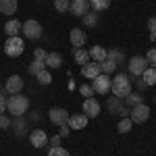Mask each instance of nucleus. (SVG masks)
Segmentation results:
<instances>
[{
	"instance_id": "c756f323",
	"label": "nucleus",
	"mask_w": 156,
	"mask_h": 156,
	"mask_svg": "<svg viewBox=\"0 0 156 156\" xmlns=\"http://www.w3.org/2000/svg\"><path fill=\"white\" fill-rule=\"evenodd\" d=\"M125 102H127L129 106H135V104H142L144 98H142V94H129V96L125 98Z\"/></svg>"
},
{
	"instance_id": "423d86ee",
	"label": "nucleus",
	"mask_w": 156,
	"mask_h": 156,
	"mask_svg": "<svg viewBox=\"0 0 156 156\" xmlns=\"http://www.w3.org/2000/svg\"><path fill=\"white\" fill-rule=\"evenodd\" d=\"M110 85H112V77L104 73H100L96 79H92V90H94V94H100V96H106L110 92Z\"/></svg>"
},
{
	"instance_id": "1a4fd4ad",
	"label": "nucleus",
	"mask_w": 156,
	"mask_h": 156,
	"mask_svg": "<svg viewBox=\"0 0 156 156\" xmlns=\"http://www.w3.org/2000/svg\"><path fill=\"white\" fill-rule=\"evenodd\" d=\"M127 67H129L131 75H142L148 69V60H146V56H133V58H129Z\"/></svg>"
},
{
	"instance_id": "ea45409f",
	"label": "nucleus",
	"mask_w": 156,
	"mask_h": 156,
	"mask_svg": "<svg viewBox=\"0 0 156 156\" xmlns=\"http://www.w3.org/2000/svg\"><path fill=\"white\" fill-rule=\"evenodd\" d=\"M50 142H52V146H58V144H60V135H54Z\"/></svg>"
},
{
	"instance_id": "6e6552de",
	"label": "nucleus",
	"mask_w": 156,
	"mask_h": 156,
	"mask_svg": "<svg viewBox=\"0 0 156 156\" xmlns=\"http://www.w3.org/2000/svg\"><path fill=\"white\" fill-rule=\"evenodd\" d=\"M69 112L65 110V108H60V106H54V108H50V112H48V119H50V123H54V125H65L67 121H69Z\"/></svg>"
},
{
	"instance_id": "7c9ffc66",
	"label": "nucleus",
	"mask_w": 156,
	"mask_h": 156,
	"mask_svg": "<svg viewBox=\"0 0 156 156\" xmlns=\"http://www.w3.org/2000/svg\"><path fill=\"white\" fill-rule=\"evenodd\" d=\"M48 156H71L62 146H52L50 148V152H48Z\"/></svg>"
},
{
	"instance_id": "cd10ccee",
	"label": "nucleus",
	"mask_w": 156,
	"mask_h": 156,
	"mask_svg": "<svg viewBox=\"0 0 156 156\" xmlns=\"http://www.w3.org/2000/svg\"><path fill=\"white\" fill-rule=\"evenodd\" d=\"M106 58H110V60H115L117 65H119L121 60L125 58V54L121 52V50H106Z\"/></svg>"
},
{
	"instance_id": "f03ea898",
	"label": "nucleus",
	"mask_w": 156,
	"mask_h": 156,
	"mask_svg": "<svg viewBox=\"0 0 156 156\" xmlns=\"http://www.w3.org/2000/svg\"><path fill=\"white\" fill-rule=\"evenodd\" d=\"M29 110V98L21 96V94H11L6 98V112H11L12 117H23Z\"/></svg>"
},
{
	"instance_id": "2eb2a0df",
	"label": "nucleus",
	"mask_w": 156,
	"mask_h": 156,
	"mask_svg": "<svg viewBox=\"0 0 156 156\" xmlns=\"http://www.w3.org/2000/svg\"><path fill=\"white\" fill-rule=\"evenodd\" d=\"M87 121H90V119L85 117L83 112H77V115H71L67 123H69L71 129H85V127H87Z\"/></svg>"
},
{
	"instance_id": "393cba45",
	"label": "nucleus",
	"mask_w": 156,
	"mask_h": 156,
	"mask_svg": "<svg viewBox=\"0 0 156 156\" xmlns=\"http://www.w3.org/2000/svg\"><path fill=\"white\" fill-rule=\"evenodd\" d=\"M46 69V65H44V60H37V58H34L31 62H29V73L31 75H37V73H42Z\"/></svg>"
},
{
	"instance_id": "2f4dec72",
	"label": "nucleus",
	"mask_w": 156,
	"mask_h": 156,
	"mask_svg": "<svg viewBox=\"0 0 156 156\" xmlns=\"http://www.w3.org/2000/svg\"><path fill=\"white\" fill-rule=\"evenodd\" d=\"M148 31H150V40L156 42V17H150L148 19Z\"/></svg>"
},
{
	"instance_id": "9b49d317",
	"label": "nucleus",
	"mask_w": 156,
	"mask_h": 156,
	"mask_svg": "<svg viewBox=\"0 0 156 156\" xmlns=\"http://www.w3.org/2000/svg\"><path fill=\"white\" fill-rule=\"evenodd\" d=\"M29 142L34 148H44V146H48V135L44 129H34L29 133Z\"/></svg>"
},
{
	"instance_id": "f257e3e1",
	"label": "nucleus",
	"mask_w": 156,
	"mask_h": 156,
	"mask_svg": "<svg viewBox=\"0 0 156 156\" xmlns=\"http://www.w3.org/2000/svg\"><path fill=\"white\" fill-rule=\"evenodd\" d=\"M110 92L112 96L125 100V98L131 94V79L127 73H117V77H112V85H110Z\"/></svg>"
},
{
	"instance_id": "a211bd4d",
	"label": "nucleus",
	"mask_w": 156,
	"mask_h": 156,
	"mask_svg": "<svg viewBox=\"0 0 156 156\" xmlns=\"http://www.w3.org/2000/svg\"><path fill=\"white\" fill-rule=\"evenodd\" d=\"M21 27H23L21 21L11 19V21H6V25H4V31H6V36H9V37H15V36H19V34H21Z\"/></svg>"
},
{
	"instance_id": "39448f33",
	"label": "nucleus",
	"mask_w": 156,
	"mask_h": 156,
	"mask_svg": "<svg viewBox=\"0 0 156 156\" xmlns=\"http://www.w3.org/2000/svg\"><path fill=\"white\" fill-rule=\"evenodd\" d=\"M129 119H131V123H135V125H142V123H146V121L150 119V106L148 104H135V106H131V110H129Z\"/></svg>"
},
{
	"instance_id": "c9c22d12",
	"label": "nucleus",
	"mask_w": 156,
	"mask_h": 156,
	"mask_svg": "<svg viewBox=\"0 0 156 156\" xmlns=\"http://www.w3.org/2000/svg\"><path fill=\"white\" fill-rule=\"evenodd\" d=\"M69 133H71V127H69L67 123H65V125H60V131H58V135H60V137H67Z\"/></svg>"
},
{
	"instance_id": "9d476101",
	"label": "nucleus",
	"mask_w": 156,
	"mask_h": 156,
	"mask_svg": "<svg viewBox=\"0 0 156 156\" xmlns=\"http://www.w3.org/2000/svg\"><path fill=\"white\" fill-rule=\"evenodd\" d=\"M69 40H71L73 48H83V44L87 42V34H85L81 27H75V29H71V34H69Z\"/></svg>"
},
{
	"instance_id": "58836bf2",
	"label": "nucleus",
	"mask_w": 156,
	"mask_h": 156,
	"mask_svg": "<svg viewBox=\"0 0 156 156\" xmlns=\"http://www.w3.org/2000/svg\"><path fill=\"white\" fill-rule=\"evenodd\" d=\"M119 115H121V117H127V115H129V108H127V106H121L119 108Z\"/></svg>"
},
{
	"instance_id": "e433bc0d",
	"label": "nucleus",
	"mask_w": 156,
	"mask_h": 156,
	"mask_svg": "<svg viewBox=\"0 0 156 156\" xmlns=\"http://www.w3.org/2000/svg\"><path fill=\"white\" fill-rule=\"evenodd\" d=\"M11 125V121H9V117H4V115H0V129H6Z\"/></svg>"
},
{
	"instance_id": "c85d7f7f",
	"label": "nucleus",
	"mask_w": 156,
	"mask_h": 156,
	"mask_svg": "<svg viewBox=\"0 0 156 156\" xmlns=\"http://www.w3.org/2000/svg\"><path fill=\"white\" fill-rule=\"evenodd\" d=\"M71 6V0H54V9L58 12H67Z\"/></svg>"
},
{
	"instance_id": "20e7f679",
	"label": "nucleus",
	"mask_w": 156,
	"mask_h": 156,
	"mask_svg": "<svg viewBox=\"0 0 156 156\" xmlns=\"http://www.w3.org/2000/svg\"><path fill=\"white\" fill-rule=\"evenodd\" d=\"M21 34H23L27 40H40L42 34H44V29H42V23L36 21V19H27L21 27Z\"/></svg>"
},
{
	"instance_id": "4c0bfd02",
	"label": "nucleus",
	"mask_w": 156,
	"mask_h": 156,
	"mask_svg": "<svg viewBox=\"0 0 156 156\" xmlns=\"http://www.w3.org/2000/svg\"><path fill=\"white\" fill-rule=\"evenodd\" d=\"M6 112V98L2 96V92H0V115H4Z\"/></svg>"
},
{
	"instance_id": "b1692460",
	"label": "nucleus",
	"mask_w": 156,
	"mask_h": 156,
	"mask_svg": "<svg viewBox=\"0 0 156 156\" xmlns=\"http://www.w3.org/2000/svg\"><path fill=\"white\" fill-rule=\"evenodd\" d=\"M81 19H83L85 27H90V29H92V27H96V25H98V12H85Z\"/></svg>"
},
{
	"instance_id": "5701e85b",
	"label": "nucleus",
	"mask_w": 156,
	"mask_h": 156,
	"mask_svg": "<svg viewBox=\"0 0 156 156\" xmlns=\"http://www.w3.org/2000/svg\"><path fill=\"white\" fill-rule=\"evenodd\" d=\"M100 71L104 73V75L115 73V71H117V62H115V60H110V58H104L102 62H100Z\"/></svg>"
},
{
	"instance_id": "ddd939ff",
	"label": "nucleus",
	"mask_w": 156,
	"mask_h": 156,
	"mask_svg": "<svg viewBox=\"0 0 156 156\" xmlns=\"http://www.w3.org/2000/svg\"><path fill=\"white\" fill-rule=\"evenodd\" d=\"M69 11H71L75 17H83L85 12H90V0H71Z\"/></svg>"
},
{
	"instance_id": "7ed1b4c3",
	"label": "nucleus",
	"mask_w": 156,
	"mask_h": 156,
	"mask_svg": "<svg viewBox=\"0 0 156 156\" xmlns=\"http://www.w3.org/2000/svg\"><path fill=\"white\" fill-rule=\"evenodd\" d=\"M25 50V42L23 37L15 36V37H6V42H4V54L6 56H11V58H17V56H21Z\"/></svg>"
},
{
	"instance_id": "dca6fc26",
	"label": "nucleus",
	"mask_w": 156,
	"mask_h": 156,
	"mask_svg": "<svg viewBox=\"0 0 156 156\" xmlns=\"http://www.w3.org/2000/svg\"><path fill=\"white\" fill-rule=\"evenodd\" d=\"M44 65H46L48 71L60 69V67H62V56H60L58 52H48V56H46V60H44Z\"/></svg>"
},
{
	"instance_id": "0eeeda50",
	"label": "nucleus",
	"mask_w": 156,
	"mask_h": 156,
	"mask_svg": "<svg viewBox=\"0 0 156 156\" xmlns=\"http://www.w3.org/2000/svg\"><path fill=\"white\" fill-rule=\"evenodd\" d=\"M83 115L87 117V119H96V117H100V102H98L94 96L83 100Z\"/></svg>"
},
{
	"instance_id": "a878e982",
	"label": "nucleus",
	"mask_w": 156,
	"mask_h": 156,
	"mask_svg": "<svg viewBox=\"0 0 156 156\" xmlns=\"http://www.w3.org/2000/svg\"><path fill=\"white\" fill-rule=\"evenodd\" d=\"M131 127H133L131 119H129V117H123L121 123L117 125V131H119V133H129V131H131Z\"/></svg>"
},
{
	"instance_id": "72a5a7b5",
	"label": "nucleus",
	"mask_w": 156,
	"mask_h": 156,
	"mask_svg": "<svg viewBox=\"0 0 156 156\" xmlns=\"http://www.w3.org/2000/svg\"><path fill=\"white\" fill-rule=\"evenodd\" d=\"M79 94L85 98H92V94H94V90H92V85H81L79 87Z\"/></svg>"
},
{
	"instance_id": "f8f14e48",
	"label": "nucleus",
	"mask_w": 156,
	"mask_h": 156,
	"mask_svg": "<svg viewBox=\"0 0 156 156\" xmlns=\"http://www.w3.org/2000/svg\"><path fill=\"white\" fill-rule=\"evenodd\" d=\"M6 92L9 94H21V90H23V77L21 75H11L9 79H6Z\"/></svg>"
},
{
	"instance_id": "473e14b6",
	"label": "nucleus",
	"mask_w": 156,
	"mask_h": 156,
	"mask_svg": "<svg viewBox=\"0 0 156 156\" xmlns=\"http://www.w3.org/2000/svg\"><path fill=\"white\" fill-rule=\"evenodd\" d=\"M146 60H148V67L156 69V48H150L148 54H146Z\"/></svg>"
},
{
	"instance_id": "aec40b11",
	"label": "nucleus",
	"mask_w": 156,
	"mask_h": 156,
	"mask_svg": "<svg viewBox=\"0 0 156 156\" xmlns=\"http://www.w3.org/2000/svg\"><path fill=\"white\" fill-rule=\"evenodd\" d=\"M87 52H90V60H94V62H102L106 58V48H102V46H92Z\"/></svg>"
},
{
	"instance_id": "f3484780",
	"label": "nucleus",
	"mask_w": 156,
	"mask_h": 156,
	"mask_svg": "<svg viewBox=\"0 0 156 156\" xmlns=\"http://www.w3.org/2000/svg\"><path fill=\"white\" fill-rule=\"evenodd\" d=\"M17 6H19V0H0V12L11 17L17 12Z\"/></svg>"
},
{
	"instance_id": "4468645a",
	"label": "nucleus",
	"mask_w": 156,
	"mask_h": 156,
	"mask_svg": "<svg viewBox=\"0 0 156 156\" xmlns=\"http://www.w3.org/2000/svg\"><path fill=\"white\" fill-rule=\"evenodd\" d=\"M100 73H102L100 71V62H94V60L85 62L83 67H81V75H83L85 79H96Z\"/></svg>"
},
{
	"instance_id": "f704fd0d",
	"label": "nucleus",
	"mask_w": 156,
	"mask_h": 156,
	"mask_svg": "<svg viewBox=\"0 0 156 156\" xmlns=\"http://www.w3.org/2000/svg\"><path fill=\"white\" fill-rule=\"evenodd\" d=\"M46 56H48V52L44 48H36V52H34V58H37V60H46Z\"/></svg>"
},
{
	"instance_id": "bb28decb",
	"label": "nucleus",
	"mask_w": 156,
	"mask_h": 156,
	"mask_svg": "<svg viewBox=\"0 0 156 156\" xmlns=\"http://www.w3.org/2000/svg\"><path fill=\"white\" fill-rule=\"evenodd\" d=\"M36 77H37V83H40V85H50V83H52V75H50L48 69H44L42 73H37Z\"/></svg>"
},
{
	"instance_id": "412c9836",
	"label": "nucleus",
	"mask_w": 156,
	"mask_h": 156,
	"mask_svg": "<svg viewBox=\"0 0 156 156\" xmlns=\"http://www.w3.org/2000/svg\"><path fill=\"white\" fill-rule=\"evenodd\" d=\"M142 81L146 83V87H150V85H156V69L148 67V69L142 73Z\"/></svg>"
},
{
	"instance_id": "4be33fe9",
	"label": "nucleus",
	"mask_w": 156,
	"mask_h": 156,
	"mask_svg": "<svg viewBox=\"0 0 156 156\" xmlns=\"http://www.w3.org/2000/svg\"><path fill=\"white\" fill-rule=\"evenodd\" d=\"M110 6V0H90V9L94 12H102Z\"/></svg>"
},
{
	"instance_id": "6ab92c4d",
	"label": "nucleus",
	"mask_w": 156,
	"mask_h": 156,
	"mask_svg": "<svg viewBox=\"0 0 156 156\" xmlns=\"http://www.w3.org/2000/svg\"><path fill=\"white\" fill-rule=\"evenodd\" d=\"M73 58L79 67H83L85 62H90V52L85 48H73Z\"/></svg>"
}]
</instances>
